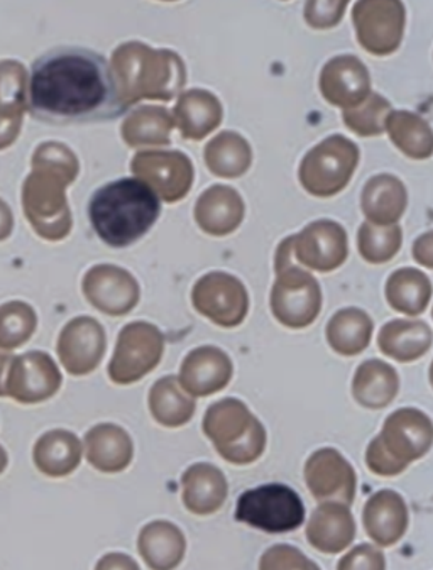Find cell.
Instances as JSON below:
<instances>
[{
    "mask_svg": "<svg viewBox=\"0 0 433 570\" xmlns=\"http://www.w3.org/2000/svg\"><path fill=\"white\" fill-rule=\"evenodd\" d=\"M26 104L32 119L50 126L106 122L129 109L106 58L78 47L55 48L32 63Z\"/></svg>",
    "mask_w": 433,
    "mask_h": 570,
    "instance_id": "1",
    "label": "cell"
},
{
    "mask_svg": "<svg viewBox=\"0 0 433 570\" xmlns=\"http://www.w3.org/2000/svg\"><path fill=\"white\" fill-rule=\"evenodd\" d=\"M161 214L155 191L138 178L104 185L90 198L89 217L107 246L129 247L151 230Z\"/></svg>",
    "mask_w": 433,
    "mask_h": 570,
    "instance_id": "2",
    "label": "cell"
},
{
    "mask_svg": "<svg viewBox=\"0 0 433 570\" xmlns=\"http://www.w3.org/2000/svg\"><path fill=\"white\" fill-rule=\"evenodd\" d=\"M432 442L433 425L426 413L416 409L396 410L387 416L380 435L371 441L367 468L383 478L402 474L412 462L429 454Z\"/></svg>",
    "mask_w": 433,
    "mask_h": 570,
    "instance_id": "3",
    "label": "cell"
},
{
    "mask_svg": "<svg viewBox=\"0 0 433 570\" xmlns=\"http://www.w3.org/2000/svg\"><path fill=\"white\" fill-rule=\"evenodd\" d=\"M201 429L217 454L234 465L253 464L265 454L268 444L265 425L237 399L208 406Z\"/></svg>",
    "mask_w": 433,
    "mask_h": 570,
    "instance_id": "4",
    "label": "cell"
},
{
    "mask_svg": "<svg viewBox=\"0 0 433 570\" xmlns=\"http://www.w3.org/2000/svg\"><path fill=\"white\" fill-rule=\"evenodd\" d=\"M357 163L360 148L344 136H331L303 158L299 184L314 197H334L350 185Z\"/></svg>",
    "mask_w": 433,
    "mask_h": 570,
    "instance_id": "5",
    "label": "cell"
},
{
    "mask_svg": "<svg viewBox=\"0 0 433 570\" xmlns=\"http://www.w3.org/2000/svg\"><path fill=\"white\" fill-rule=\"evenodd\" d=\"M236 520L265 533L295 532L305 521V504L286 484H263L240 494Z\"/></svg>",
    "mask_w": 433,
    "mask_h": 570,
    "instance_id": "6",
    "label": "cell"
},
{
    "mask_svg": "<svg viewBox=\"0 0 433 570\" xmlns=\"http://www.w3.org/2000/svg\"><path fill=\"white\" fill-rule=\"evenodd\" d=\"M165 335L148 322H132L119 332L116 351L109 364L112 383L127 386L138 383L161 363Z\"/></svg>",
    "mask_w": 433,
    "mask_h": 570,
    "instance_id": "7",
    "label": "cell"
},
{
    "mask_svg": "<svg viewBox=\"0 0 433 570\" xmlns=\"http://www.w3.org/2000/svg\"><path fill=\"white\" fill-rule=\"evenodd\" d=\"M272 312L279 324L288 328H307L317 321L322 311V289L317 279L305 272L288 266L276 273L272 289Z\"/></svg>",
    "mask_w": 433,
    "mask_h": 570,
    "instance_id": "8",
    "label": "cell"
},
{
    "mask_svg": "<svg viewBox=\"0 0 433 570\" xmlns=\"http://www.w3.org/2000/svg\"><path fill=\"white\" fill-rule=\"evenodd\" d=\"M191 303L198 314L224 328L243 324L249 312V295L239 278L224 272L201 276L191 289Z\"/></svg>",
    "mask_w": 433,
    "mask_h": 570,
    "instance_id": "9",
    "label": "cell"
},
{
    "mask_svg": "<svg viewBox=\"0 0 433 570\" xmlns=\"http://www.w3.org/2000/svg\"><path fill=\"white\" fill-rule=\"evenodd\" d=\"M131 171L166 204L184 200L194 185V165L180 151L138 153Z\"/></svg>",
    "mask_w": 433,
    "mask_h": 570,
    "instance_id": "10",
    "label": "cell"
},
{
    "mask_svg": "<svg viewBox=\"0 0 433 570\" xmlns=\"http://www.w3.org/2000/svg\"><path fill=\"white\" fill-rule=\"evenodd\" d=\"M350 254L347 233L334 220L308 224L293 236V259L314 272L331 273L344 265Z\"/></svg>",
    "mask_w": 433,
    "mask_h": 570,
    "instance_id": "11",
    "label": "cell"
},
{
    "mask_svg": "<svg viewBox=\"0 0 433 570\" xmlns=\"http://www.w3.org/2000/svg\"><path fill=\"white\" fill-rule=\"evenodd\" d=\"M305 482L318 503L338 501L351 507L356 500V471L335 449H321L308 458Z\"/></svg>",
    "mask_w": 433,
    "mask_h": 570,
    "instance_id": "12",
    "label": "cell"
},
{
    "mask_svg": "<svg viewBox=\"0 0 433 570\" xmlns=\"http://www.w3.org/2000/svg\"><path fill=\"white\" fill-rule=\"evenodd\" d=\"M83 292L97 311L122 317L135 311L141 289L135 276L119 266L100 265L85 276Z\"/></svg>",
    "mask_w": 433,
    "mask_h": 570,
    "instance_id": "13",
    "label": "cell"
},
{
    "mask_svg": "<svg viewBox=\"0 0 433 570\" xmlns=\"http://www.w3.org/2000/svg\"><path fill=\"white\" fill-rule=\"evenodd\" d=\"M106 332L90 317L75 318L61 332L58 353L68 373L75 376L92 373L106 354Z\"/></svg>",
    "mask_w": 433,
    "mask_h": 570,
    "instance_id": "14",
    "label": "cell"
},
{
    "mask_svg": "<svg viewBox=\"0 0 433 570\" xmlns=\"http://www.w3.org/2000/svg\"><path fill=\"white\" fill-rule=\"evenodd\" d=\"M233 374V361L223 348L201 345L185 356L178 381L188 394L204 399L226 390Z\"/></svg>",
    "mask_w": 433,
    "mask_h": 570,
    "instance_id": "15",
    "label": "cell"
},
{
    "mask_svg": "<svg viewBox=\"0 0 433 570\" xmlns=\"http://www.w3.org/2000/svg\"><path fill=\"white\" fill-rule=\"evenodd\" d=\"M409 523V507L396 491H377L364 504V530L376 546L393 547L398 543L405 537Z\"/></svg>",
    "mask_w": 433,
    "mask_h": 570,
    "instance_id": "16",
    "label": "cell"
},
{
    "mask_svg": "<svg viewBox=\"0 0 433 570\" xmlns=\"http://www.w3.org/2000/svg\"><path fill=\"white\" fill-rule=\"evenodd\" d=\"M356 539V520L350 507L338 501H324L312 514L307 527V540L322 553L344 552Z\"/></svg>",
    "mask_w": 433,
    "mask_h": 570,
    "instance_id": "17",
    "label": "cell"
},
{
    "mask_svg": "<svg viewBox=\"0 0 433 570\" xmlns=\"http://www.w3.org/2000/svg\"><path fill=\"white\" fill-rule=\"evenodd\" d=\"M321 92L332 106L354 109L371 94L370 73L356 58H337L322 71Z\"/></svg>",
    "mask_w": 433,
    "mask_h": 570,
    "instance_id": "18",
    "label": "cell"
},
{
    "mask_svg": "<svg viewBox=\"0 0 433 570\" xmlns=\"http://www.w3.org/2000/svg\"><path fill=\"white\" fill-rule=\"evenodd\" d=\"M246 207L239 191L226 185H215L198 197L195 220L208 236L224 237L239 229Z\"/></svg>",
    "mask_w": 433,
    "mask_h": 570,
    "instance_id": "19",
    "label": "cell"
},
{
    "mask_svg": "<svg viewBox=\"0 0 433 570\" xmlns=\"http://www.w3.org/2000/svg\"><path fill=\"white\" fill-rule=\"evenodd\" d=\"M181 488L185 508L198 517L217 513L229 494L226 475L208 462L190 465L181 475Z\"/></svg>",
    "mask_w": 433,
    "mask_h": 570,
    "instance_id": "20",
    "label": "cell"
},
{
    "mask_svg": "<svg viewBox=\"0 0 433 570\" xmlns=\"http://www.w3.org/2000/svg\"><path fill=\"white\" fill-rule=\"evenodd\" d=\"M90 465L106 474L126 471L135 458V444L122 426L102 423L85 435Z\"/></svg>",
    "mask_w": 433,
    "mask_h": 570,
    "instance_id": "21",
    "label": "cell"
},
{
    "mask_svg": "<svg viewBox=\"0 0 433 570\" xmlns=\"http://www.w3.org/2000/svg\"><path fill=\"white\" fill-rule=\"evenodd\" d=\"M224 110L219 99L207 90L184 94L173 110V124L180 135L191 141H201L223 122Z\"/></svg>",
    "mask_w": 433,
    "mask_h": 570,
    "instance_id": "22",
    "label": "cell"
},
{
    "mask_svg": "<svg viewBox=\"0 0 433 570\" xmlns=\"http://www.w3.org/2000/svg\"><path fill=\"white\" fill-rule=\"evenodd\" d=\"M138 550L149 569H175L184 562L187 539L177 524L151 521L139 533Z\"/></svg>",
    "mask_w": 433,
    "mask_h": 570,
    "instance_id": "23",
    "label": "cell"
},
{
    "mask_svg": "<svg viewBox=\"0 0 433 570\" xmlns=\"http://www.w3.org/2000/svg\"><path fill=\"white\" fill-rule=\"evenodd\" d=\"M409 205L405 185L392 175L371 178L361 195V208L367 220L376 226L398 223Z\"/></svg>",
    "mask_w": 433,
    "mask_h": 570,
    "instance_id": "24",
    "label": "cell"
},
{
    "mask_svg": "<svg viewBox=\"0 0 433 570\" xmlns=\"http://www.w3.org/2000/svg\"><path fill=\"white\" fill-rule=\"evenodd\" d=\"M398 391V373L384 361H364L354 374L353 396L364 409H386L395 402Z\"/></svg>",
    "mask_w": 433,
    "mask_h": 570,
    "instance_id": "25",
    "label": "cell"
},
{
    "mask_svg": "<svg viewBox=\"0 0 433 570\" xmlns=\"http://www.w3.org/2000/svg\"><path fill=\"white\" fill-rule=\"evenodd\" d=\"M377 347L398 363H413L432 347V328L423 321H393L383 325Z\"/></svg>",
    "mask_w": 433,
    "mask_h": 570,
    "instance_id": "26",
    "label": "cell"
},
{
    "mask_svg": "<svg viewBox=\"0 0 433 570\" xmlns=\"http://www.w3.org/2000/svg\"><path fill=\"white\" fill-rule=\"evenodd\" d=\"M149 412L159 425L180 429L194 419L197 403L181 387L177 376H165L152 384L148 399Z\"/></svg>",
    "mask_w": 433,
    "mask_h": 570,
    "instance_id": "27",
    "label": "cell"
},
{
    "mask_svg": "<svg viewBox=\"0 0 433 570\" xmlns=\"http://www.w3.org/2000/svg\"><path fill=\"white\" fill-rule=\"evenodd\" d=\"M373 331V321L366 312L361 308H344L328 321V345L341 356H357L366 351Z\"/></svg>",
    "mask_w": 433,
    "mask_h": 570,
    "instance_id": "28",
    "label": "cell"
},
{
    "mask_svg": "<svg viewBox=\"0 0 433 570\" xmlns=\"http://www.w3.org/2000/svg\"><path fill=\"white\" fill-rule=\"evenodd\" d=\"M432 283L419 269L403 268L393 273L386 283V299L393 311L416 317L429 308Z\"/></svg>",
    "mask_w": 433,
    "mask_h": 570,
    "instance_id": "29",
    "label": "cell"
},
{
    "mask_svg": "<svg viewBox=\"0 0 433 570\" xmlns=\"http://www.w3.org/2000/svg\"><path fill=\"white\" fill-rule=\"evenodd\" d=\"M205 163L215 177L239 178L253 163L249 142L237 132H220L205 148Z\"/></svg>",
    "mask_w": 433,
    "mask_h": 570,
    "instance_id": "30",
    "label": "cell"
},
{
    "mask_svg": "<svg viewBox=\"0 0 433 570\" xmlns=\"http://www.w3.org/2000/svg\"><path fill=\"white\" fill-rule=\"evenodd\" d=\"M173 127L175 124L168 110L163 107H141L127 116L120 135L131 148L165 146L171 142Z\"/></svg>",
    "mask_w": 433,
    "mask_h": 570,
    "instance_id": "31",
    "label": "cell"
},
{
    "mask_svg": "<svg viewBox=\"0 0 433 570\" xmlns=\"http://www.w3.org/2000/svg\"><path fill=\"white\" fill-rule=\"evenodd\" d=\"M81 444L77 436L65 430H57L42 436L36 449L39 469L48 475L70 474L80 464Z\"/></svg>",
    "mask_w": 433,
    "mask_h": 570,
    "instance_id": "32",
    "label": "cell"
},
{
    "mask_svg": "<svg viewBox=\"0 0 433 570\" xmlns=\"http://www.w3.org/2000/svg\"><path fill=\"white\" fill-rule=\"evenodd\" d=\"M390 138L403 155L413 159H426L432 156V130L422 117L405 110L392 112L386 120Z\"/></svg>",
    "mask_w": 433,
    "mask_h": 570,
    "instance_id": "33",
    "label": "cell"
},
{
    "mask_svg": "<svg viewBox=\"0 0 433 570\" xmlns=\"http://www.w3.org/2000/svg\"><path fill=\"white\" fill-rule=\"evenodd\" d=\"M403 233L398 224L376 226L364 223L357 234V247L361 256L371 265H383L392 261L402 249Z\"/></svg>",
    "mask_w": 433,
    "mask_h": 570,
    "instance_id": "34",
    "label": "cell"
},
{
    "mask_svg": "<svg viewBox=\"0 0 433 570\" xmlns=\"http://www.w3.org/2000/svg\"><path fill=\"white\" fill-rule=\"evenodd\" d=\"M392 104L377 94L367 96L363 109H347L344 112V122L347 129L363 138L383 135L386 130L387 116L392 114Z\"/></svg>",
    "mask_w": 433,
    "mask_h": 570,
    "instance_id": "35",
    "label": "cell"
},
{
    "mask_svg": "<svg viewBox=\"0 0 433 570\" xmlns=\"http://www.w3.org/2000/svg\"><path fill=\"white\" fill-rule=\"evenodd\" d=\"M259 569H318V566L295 547L275 546L266 550Z\"/></svg>",
    "mask_w": 433,
    "mask_h": 570,
    "instance_id": "36",
    "label": "cell"
},
{
    "mask_svg": "<svg viewBox=\"0 0 433 570\" xmlns=\"http://www.w3.org/2000/svg\"><path fill=\"white\" fill-rule=\"evenodd\" d=\"M338 569H386V559L384 553L376 547L370 543L357 546L356 549L351 550L344 559L337 563Z\"/></svg>",
    "mask_w": 433,
    "mask_h": 570,
    "instance_id": "37",
    "label": "cell"
},
{
    "mask_svg": "<svg viewBox=\"0 0 433 570\" xmlns=\"http://www.w3.org/2000/svg\"><path fill=\"white\" fill-rule=\"evenodd\" d=\"M413 254H415L416 263L432 268V233H426L425 236L416 240Z\"/></svg>",
    "mask_w": 433,
    "mask_h": 570,
    "instance_id": "38",
    "label": "cell"
},
{
    "mask_svg": "<svg viewBox=\"0 0 433 570\" xmlns=\"http://www.w3.org/2000/svg\"><path fill=\"white\" fill-rule=\"evenodd\" d=\"M97 567L99 569H139L136 560H132L131 557L120 556V553H110V556L104 557Z\"/></svg>",
    "mask_w": 433,
    "mask_h": 570,
    "instance_id": "39",
    "label": "cell"
}]
</instances>
